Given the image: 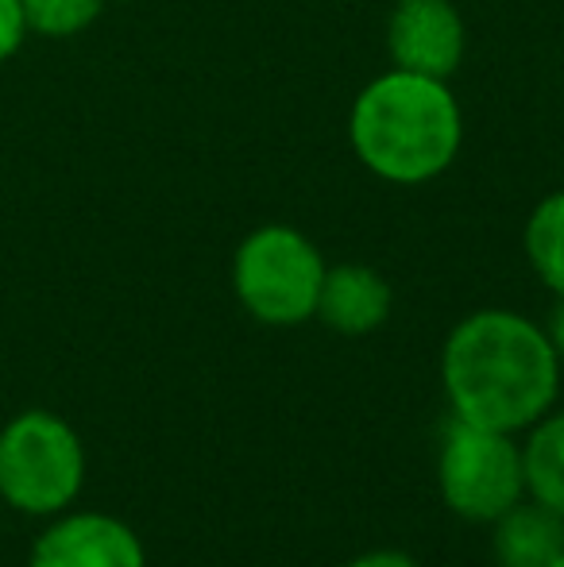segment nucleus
<instances>
[{
	"label": "nucleus",
	"mask_w": 564,
	"mask_h": 567,
	"mask_svg": "<svg viewBox=\"0 0 564 567\" xmlns=\"http://www.w3.org/2000/svg\"><path fill=\"white\" fill-rule=\"evenodd\" d=\"M345 567H422L410 553H399V548H371V553L352 556Z\"/></svg>",
	"instance_id": "14"
},
{
	"label": "nucleus",
	"mask_w": 564,
	"mask_h": 567,
	"mask_svg": "<svg viewBox=\"0 0 564 567\" xmlns=\"http://www.w3.org/2000/svg\"><path fill=\"white\" fill-rule=\"evenodd\" d=\"M23 35H28V20H23L20 0H0V62L20 51Z\"/></svg>",
	"instance_id": "13"
},
{
	"label": "nucleus",
	"mask_w": 564,
	"mask_h": 567,
	"mask_svg": "<svg viewBox=\"0 0 564 567\" xmlns=\"http://www.w3.org/2000/svg\"><path fill=\"white\" fill-rule=\"evenodd\" d=\"M564 553V517L542 502L522 498L491 522V556L499 567H545Z\"/></svg>",
	"instance_id": "9"
},
{
	"label": "nucleus",
	"mask_w": 564,
	"mask_h": 567,
	"mask_svg": "<svg viewBox=\"0 0 564 567\" xmlns=\"http://www.w3.org/2000/svg\"><path fill=\"white\" fill-rule=\"evenodd\" d=\"M20 8L28 31L47 39H70L105 12V0H20Z\"/></svg>",
	"instance_id": "12"
},
{
	"label": "nucleus",
	"mask_w": 564,
	"mask_h": 567,
	"mask_svg": "<svg viewBox=\"0 0 564 567\" xmlns=\"http://www.w3.org/2000/svg\"><path fill=\"white\" fill-rule=\"evenodd\" d=\"M348 140L376 178L391 186H422L457 163L464 116L449 82L387 70L352 101Z\"/></svg>",
	"instance_id": "2"
},
{
	"label": "nucleus",
	"mask_w": 564,
	"mask_h": 567,
	"mask_svg": "<svg viewBox=\"0 0 564 567\" xmlns=\"http://www.w3.org/2000/svg\"><path fill=\"white\" fill-rule=\"evenodd\" d=\"M394 306L391 282L368 262H337L325 270L317 321L337 337H371L387 324Z\"/></svg>",
	"instance_id": "8"
},
{
	"label": "nucleus",
	"mask_w": 564,
	"mask_h": 567,
	"mask_svg": "<svg viewBox=\"0 0 564 567\" xmlns=\"http://www.w3.org/2000/svg\"><path fill=\"white\" fill-rule=\"evenodd\" d=\"M28 567H147L140 533L101 509L54 514L35 537Z\"/></svg>",
	"instance_id": "7"
},
{
	"label": "nucleus",
	"mask_w": 564,
	"mask_h": 567,
	"mask_svg": "<svg viewBox=\"0 0 564 567\" xmlns=\"http://www.w3.org/2000/svg\"><path fill=\"white\" fill-rule=\"evenodd\" d=\"M468 31L452 0H399L387 20V54L394 70L449 82L464 62Z\"/></svg>",
	"instance_id": "6"
},
{
	"label": "nucleus",
	"mask_w": 564,
	"mask_h": 567,
	"mask_svg": "<svg viewBox=\"0 0 564 567\" xmlns=\"http://www.w3.org/2000/svg\"><path fill=\"white\" fill-rule=\"evenodd\" d=\"M329 262L317 244L290 225H259L240 239L233 255L236 301L271 329L314 321Z\"/></svg>",
	"instance_id": "4"
},
{
	"label": "nucleus",
	"mask_w": 564,
	"mask_h": 567,
	"mask_svg": "<svg viewBox=\"0 0 564 567\" xmlns=\"http://www.w3.org/2000/svg\"><path fill=\"white\" fill-rule=\"evenodd\" d=\"M545 337H550L553 351H557V359L564 367V298H557V306H553V317H550V324H545Z\"/></svg>",
	"instance_id": "15"
},
{
	"label": "nucleus",
	"mask_w": 564,
	"mask_h": 567,
	"mask_svg": "<svg viewBox=\"0 0 564 567\" xmlns=\"http://www.w3.org/2000/svg\"><path fill=\"white\" fill-rule=\"evenodd\" d=\"M437 491L460 522L491 525L526 498L522 444L511 433L452 417L437 449Z\"/></svg>",
	"instance_id": "5"
},
{
	"label": "nucleus",
	"mask_w": 564,
	"mask_h": 567,
	"mask_svg": "<svg viewBox=\"0 0 564 567\" xmlns=\"http://www.w3.org/2000/svg\"><path fill=\"white\" fill-rule=\"evenodd\" d=\"M85 483V444L66 417L23 410L0 429V498L31 517L66 514Z\"/></svg>",
	"instance_id": "3"
},
{
	"label": "nucleus",
	"mask_w": 564,
	"mask_h": 567,
	"mask_svg": "<svg viewBox=\"0 0 564 567\" xmlns=\"http://www.w3.org/2000/svg\"><path fill=\"white\" fill-rule=\"evenodd\" d=\"M441 386L457 421L519 436L557 405L561 359L537 321L475 309L444 340Z\"/></svg>",
	"instance_id": "1"
},
{
	"label": "nucleus",
	"mask_w": 564,
	"mask_h": 567,
	"mask_svg": "<svg viewBox=\"0 0 564 567\" xmlns=\"http://www.w3.org/2000/svg\"><path fill=\"white\" fill-rule=\"evenodd\" d=\"M522 471H526V498L564 517V410H550L526 429Z\"/></svg>",
	"instance_id": "10"
},
{
	"label": "nucleus",
	"mask_w": 564,
	"mask_h": 567,
	"mask_svg": "<svg viewBox=\"0 0 564 567\" xmlns=\"http://www.w3.org/2000/svg\"><path fill=\"white\" fill-rule=\"evenodd\" d=\"M522 247L534 267V275L564 298V189H553L550 197L534 205L522 231Z\"/></svg>",
	"instance_id": "11"
},
{
	"label": "nucleus",
	"mask_w": 564,
	"mask_h": 567,
	"mask_svg": "<svg viewBox=\"0 0 564 567\" xmlns=\"http://www.w3.org/2000/svg\"><path fill=\"white\" fill-rule=\"evenodd\" d=\"M545 567H564V553H557V556H553V560L545 564Z\"/></svg>",
	"instance_id": "16"
}]
</instances>
